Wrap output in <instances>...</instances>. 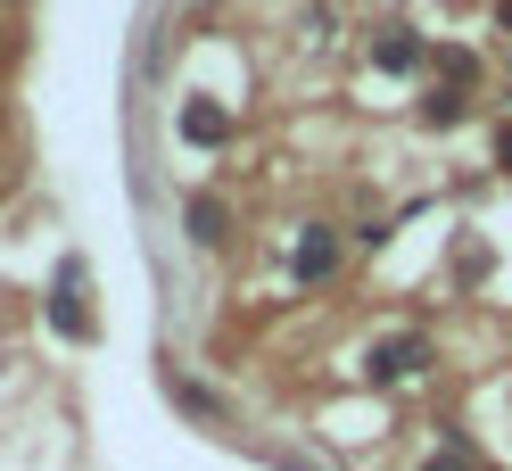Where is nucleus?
<instances>
[{
	"label": "nucleus",
	"mask_w": 512,
	"mask_h": 471,
	"mask_svg": "<svg viewBox=\"0 0 512 471\" xmlns=\"http://www.w3.org/2000/svg\"><path fill=\"white\" fill-rule=\"evenodd\" d=\"M75 290H83V273L67 265V273H58V331H75V339H83L91 323H83V306H75Z\"/></svg>",
	"instance_id": "obj_1"
},
{
	"label": "nucleus",
	"mask_w": 512,
	"mask_h": 471,
	"mask_svg": "<svg viewBox=\"0 0 512 471\" xmlns=\"http://www.w3.org/2000/svg\"><path fill=\"white\" fill-rule=\"evenodd\" d=\"M298 273H331V240H323V232L298 240Z\"/></svg>",
	"instance_id": "obj_2"
},
{
	"label": "nucleus",
	"mask_w": 512,
	"mask_h": 471,
	"mask_svg": "<svg viewBox=\"0 0 512 471\" xmlns=\"http://www.w3.org/2000/svg\"><path fill=\"white\" fill-rule=\"evenodd\" d=\"M190 240H223V207H215V199L190 207Z\"/></svg>",
	"instance_id": "obj_3"
},
{
	"label": "nucleus",
	"mask_w": 512,
	"mask_h": 471,
	"mask_svg": "<svg viewBox=\"0 0 512 471\" xmlns=\"http://www.w3.org/2000/svg\"><path fill=\"white\" fill-rule=\"evenodd\" d=\"M182 133H190V141H223V116H215V108H190Z\"/></svg>",
	"instance_id": "obj_4"
},
{
	"label": "nucleus",
	"mask_w": 512,
	"mask_h": 471,
	"mask_svg": "<svg viewBox=\"0 0 512 471\" xmlns=\"http://www.w3.org/2000/svg\"><path fill=\"white\" fill-rule=\"evenodd\" d=\"M430 471H455V463H430Z\"/></svg>",
	"instance_id": "obj_5"
}]
</instances>
